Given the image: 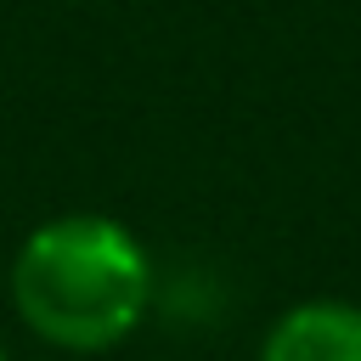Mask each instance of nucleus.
Segmentation results:
<instances>
[{"instance_id": "nucleus-2", "label": "nucleus", "mask_w": 361, "mask_h": 361, "mask_svg": "<svg viewBox=\"0 0 361 361\" xmlns=\"http://www.w3.org/2000/svg\"><path fill=\"white\" fill-rule=\"evenodd\" d=\"M259 361H361V305L305 299L276 316Z\"/></svg>"}, {"instance_id": "nucleus-3", "label": "nucleus", "mask_w": 361, "mask_h": 361, "mask_svg": "<svg viewBox=\"0 0 361 361\" xmlns=\"http://www.w3.org/2000/svg\"><path fill=\"white\" fill-rule=\"evenodd\" d=\"M0 361H6V350H0Z\"/></svg>"}, {"instance_id": "nucleus-1", "label": "nucleus", "mask_w": 361, "mask_h": 361, "mask_svg": "<svg viewBox=\"0 0 361 361\" xmlns=\"http://www.w3.org/2000/svg\"><path fill=\"white\" fill-rule=\"evenodd\" d=\"M11 299L45 344L113 350L152 305V259L107 214H56L23 237Z\"/></svg>"}]
</instances>
